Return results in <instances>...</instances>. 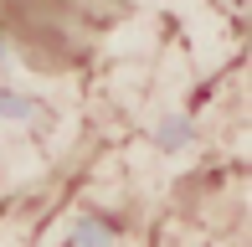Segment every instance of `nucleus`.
I'll return each instance as SVG.
<instances>
[{"mask_svg":"<svg viewBox=\"0 0 252 247\" xmlns=\"http://www.w3.org/2000/svg\"><path fill=\"white\" fill-rule=\"evenodd\" d=\"M0 31L41 67H67L88 52V0H0Z\"/></svg>","mask_w":252,"mask_h":247,"instance_id":"obj_1","label":"nucleus"}]
</instances>
